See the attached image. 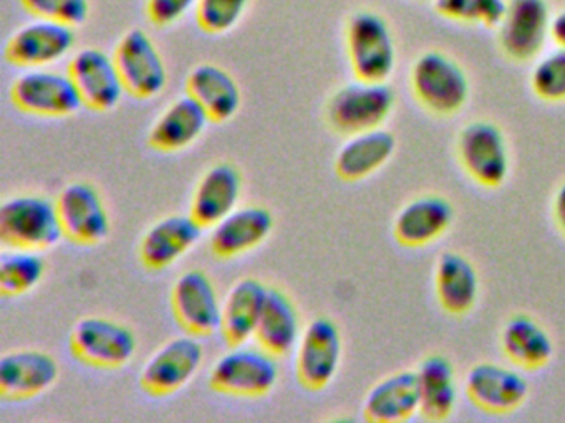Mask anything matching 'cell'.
Returning a JSON list of instances; mask_svg holds the SVG:
<instances>
[{"label": "cell", "mask_w": 565, "mask_h": 423, "mask_svg": "<svg viewBox=\"0 0 565 423\" xmlns=\"http://www.w3.org/2000/svg\"><path fill=\"white\" fill-rule=\"evenodd\" d=\"M68 346L78 362L114 370L130 362L137 352V337L125 324L108 317L88 316L75 323Z\"/></svg>", "instance_id": "obj_6"}, {"label": "cell", "mask_w": 565, "mask_h": 423, "mask_svg": "<svg viewBox=\"0 0 565 423\" xmlns=\"http://www.w3.org/2000/svg\"><path fill=\"white\" fill-rule=\"evenodd\" d=\"M171 311L181 329L191 336L210 337L221 330L223 303L203 270H190L171 290Z\"/></svg>", "instance_id": "obj_11"}, {"label": "cell", "mask_w": 565, "mask_h": 423, "mask_svg": "<svg viewBox=\"0 0 565 423\" xmlns=\"http://www.w3.org/2000/svg\"><path fill=\"white\" fill-rule=\"evenodd\" d=\"M554 217L558 227L565 234V182L554 195Z\"/></svg>", "instance_id": "obj_39"}, {"label": "cell", "mask_w": 565, "mask_h": 423, "mask_svg": "<svg viewBox=\"0 0 565 423\" xmlns=\"http://www.w3.org/2000/svg\"><path fill=\"white\" fill-rule=\"evenodd\" d=\"M22 6L38 19L77 26L87 20L88 0H21Z\"/></svg>", "instance_id": "obj_36"}, {"label": "cell", "mask_w": 565, "mask_h": 423, "mask_svg": "<svg viewBox=\"0 0 565 423\" xmlns=\"http://www.w3.org/2000/svg\"><path fill=\"white\" fill-rule=\"evenodd\" d=\"M247 3L249 0H198V25L211 35L230 32L243 19Z\"/></svg>", "instance_id": "obj_35"}, {"label": "cell", "mask_w": 565, "mask_h": 423, "mask_svg": "<svg viewBox=\"0 0 565 423\" xmlns=\"http://www.w3.org/2000/svg\"><path fill=\"white\" fill-rule=\"evenodd\" d=\"M396 96L388 83L360 82L340 88L327 106V119L340 134L382 128L395 108Z\"/></svg>", "instance_id": "obj_4"}, {"label": "cell", "mask_w": 565, "mask_h": 423, "mask_svg": "<svg viewBox=\"0 0 565 423\" xmlns=\"http://www.w3.org/2000/svg\"><path fill=\"white\" fill-rule=\"evenodd\" d=\"M458 158L469 177L484 187H498L511 167L508 141L491 121H472L459 132Z\"/></svg>", "instance_id": "obj_9"}, {"label": "cell", "mask_w": 565, "mask_h": 423, "mask_svg": "<svg viewBox=\"0 0 565 423\" xmlns=\"http://www.w3.org/2000/svg\"><path fill=\"white\" fill-rule=\"evenodd\" d=\"M186 95L203 106L211 122L227 121L241 106V91L236 79L217 65L196 66L188 75Z\"/></svg>", "instance_id": "obj_29"}, {"label": "cell", "mask_w": 565, "mask_h": 423, "mask_svg": "<svg viewBox=\"0 0 565 423\" xmlns=\"http://www.w3.org/2000/svg\"><path fill=\"white\" fill-rule=\"evenodd\" d=\"M74 45V26L39 19L14 32L6 43L4 55L18 68H44L64 58Z\"/></svg>", "instance_id": "obj_15"}, {"label": "cell", "mask_w": 565, "mask_h": 423, "mask_svg": "<svg viewBox=\"0 0 565 423\" xmlns=\"http://www.w3.org/2000/svg\"><path fill=\"white\" fill-rule=\"evenodd\" d=\"M342 359V334L329 317H317L296 347V376L307 392H320L335 379Z\"/></svg>", "instance_id": "obj_8"}, {"label": "cell", "mask_w": 565, "mask_h": 423, "mask_svg": "<svg viewBox=\"0 0 565 423\" xmlns=\"http://www.w3.org/2000/svg\"><path fill=\"white\" fill-rule=\"evenodd\" d=\"M196 3L198 0H148V19L158 26L173 25Z\"/></svg>", "instance_id": "obj_37"}, {"label": "cell", "mask_w": 565, "mask_h": 423, "mask_svg": "<svg viewBox=\"0 0 565 423\" xmlns=\"http://www.w3.org/2000/svg\"><path fill=\"white\" fill-rule=\"evenodd\" d=\"M501 347L508 359L522 369L545 366L554 352L547 330L527 314H515L502 327Z\"/></svg>", "instance_id": "obj_31"}, {"label": "cell", "mask_w": 565, "mask_h": 423, "mask_svg": "<svg viewBox=\"0 0 565 423\" xmlns=\"http://www.w3.org/2000/svg\"><path fill=\"white\" fill-rule=\"evenodd\" d=\"M419 389V413L425 419L445 420L458 403V380L448 357L431 354L425 357L416 370Z\"/></svg>", "instance_id": "obj_30"}, {"label": "cell", "mask_w": 565, "mask_h": 423, "mask_svg": "<svg viewBox=\"0 0 565 423\" xmlns=\"http://www.w3.org/2000/svg\"><path fill=\"white\" fill-rule=\"evenodd\" d=\"M436 13L451 22L498 29L508 12L505 0H431Z\"/></svg>", "instance_id": "obj_33"}, {"label": "cell", "mask_w": 565, "mask_h": 423, "mask_svg": "<svg viewBox=\"0 0 565 423\" xmlns=\"http://www.w3.org/2000/svg\"><path fill=\"white\" fill-rule=\"evenodd\" d=\"M531 86L535 96L544 101H565V48L557 46L535 62Z\"/></svg>", "instance_id": "obj_34"}, {"label": "cell", "mask_w": 565, "mask_h": 423, "mask_svg": "<svg viewBox=\"0 0 565 423\" xmlns=\"http://www.w3.org/2000/svg\"><path fill=\"white\" fill-rule=\"evenodd\" d=\"M435 290L446 313L452 316L469 313L479 294V276L475 264L456 251L443 253L436 263Z\"/></svg>", "instance_id": "obj_28"}, {"label": "cell", "mask_w": 565, "mask_h": 423, "mask_svg": "<svg viewBox=\"0 0 565 423\" xmlns=\"http://www.w3.org/2000/svg\"><path fill=\"white\" fill-rule=\"evenodd\" d=\"M274 228L269 208L259 205L236 208L211 231L210 248L221 260L246 254L267 240Z\"/></svg>", "instance_id": "obj_21"}, {"label": "cell", "mask_w": 565, "mask_h": 423, "mask_svg": "<svg viewBox=\"0 0 565 423\" xmlns=\"http://www.w3.org/2000/svg\"><path fill=\"white\" fill-rule=\"evenodd\" d=\"M455 208L441 195H422L403 205L393 224L396 240L405 247H423L438 240L451 227Z\"/></svg>", "instance_id": "obj_22"}, {"label": "cell", "mask_w": 565, "mask_h": 423, "mask_svg": "<svg viewBox=\"0 0 565 423\" xmlns=\"http://www.w3.org/2000/svg\"><path fill=\"white\" fill-rule=\"evenodd\" d=\"M279 379L277 359L266 350L231 347L214 364L210 387L223 395L259 399L276 387Z\"/></svg>", "instance_id": "obj_5"}, {"label": "cell", "mask_w": 565, "mask_h": 423, "mask_svg": "<svg viewBox=\"0 0 565 423\" xmlns=\"http://www.w3.org/2000/svg\"><path fill=\"white\" fill-rule=\"evenodd\" d=\"M419 412L416 370H399L376 382L366 393L363 416L369 422L399 423Z\"/></svg>", "instance_id": "obj_24"}, {"label": "cell", "mask_w": 565, "mask_h": 423, "mask_svg": "<svg viewBox=\"0 0 565 423\" xmlns=\"http://www.w3.org/2000/svg\"><path fill=\"white\" fill-rule=\"evenodd\" d=\"M269 288L257 278H243L234 283L223 303L221 336L230 347L254 339Z\"/></svg>", "instance_id": "obj_25"}, {"label": "cell", "mask_w": 565, "mask_h": 423, "mask_svg": "<svg viewBox=\"0 0 565 423\" xmlns=\"http://www.w3.org/2000/svg\"><path fill=\"white\" fill-rule=\"evenodd\" d=\"M44 258L39 251H4L0 257V293L6 297L22 296L34 290L45 274Z\"/></svg>", "instance_id": "obj_32"}, {"label": "cell", "mask_w": 565, "mask_h": 423, "mask_svg": "<svg viewBox=\"0 0 565 423\" xmlns=\"http://www.w3.org/2000/svg\"><path fill=\"white\" fill-rule=\"evenodd\" d=\"M210 116L203 106L191 98L181 96L171 102L148 132V145L157 152H178L190 148L203 134Z\"/></svg>", "instance_id": "obj_23"}, {"label": "cell", "mask_w": 565, "mask_h": 423, "mask_svg": "<svg viewBox=\"0 0 565 423\" xmlns=\"http://www.w3.org/2000/svg\"><path fill=\"white\" fill-rule=\"evenodd\" d=\"M68 75L92 111H110L127 93L114 56L98 48L81 50L68 63Z\"/></svg>", "instance_id": "obj_16"}, {"label": "cell", "mask_w": 565, "mask_h": 423, "mask_svg": "<svg viewBox=\"0 0 565 423\" xmlns=\"http://www.w3.org/2000/svg\"><path fill=\"white\" fill-rule=\"evenodd\" d=\"M254 340L276 359L289 356L300 340V317L294 301L279 288H269Z\"/></svg>", "instance_id": "obj_26"}, {"label": "cell", "mask_w": 565, "mask_h": 423, "mask_svg": "<svg viewBox=\"0 0 565 423\" xmlns=\"http://www.w3.org/2000/svg\"><path fill=\"white\" fill-rule=\"evenodd\" d=\"M395 149V135L382 128L349 135L337 152V175L347 182L370 177L392 159Z\"/></svg>", "instance_id": "obj_27"}, {"label": "cell", "mask_w": 565, "mask_h": 423, "mask_svg": "<svg viewBox=\"0 0 565 423\" xmlns=\"http://www.w3.org/2000/svg\"><path fill=\"white\" fill-rule=\"evenodd\" d=\"M204 228L188 215H171L157 221L141 238L138 254L150 271H161L177 263L200 241Z\"/></svg>", "instance_id": "obj_20"}, {"label": "cell", "mask_w": 565, "mask_h": 423, "mask_svg": "<svg viewBox=\"0 0 565 423\" xmlns=\"http://www.w3.org/2000/svg\"><path fill=\"white\" fill-rule=\"evenodd\" d=\"M55 204L64 237L72 243L95 247L110 234L107 207L94 185L87 182L68 184Z\"/></svg>", "instance_id": "obj_14"}, {"label": "cell", "mask_w": 565, "mask_h": 423, "mask_svg": "<svg viewBox=\"0 0 565 423\" xmlns=\"http://www.w3.org/2000/svg\"><path fill=\"white\" fill-rule=\"evenodd\" d=\"M465 386L469 400L489 413L514 412L529 393L527 380L521 372L495 362L472 366Z\"/></svg>", "instance_id": "obj_18"}, {"label": "cell", "mask_w": 565, "mask_h": 423, "mask_svg": "<svg viewBox=\"0 0 565 423\" xmlns=\"http://www.w3.org/2000/svg\"><path fill=\"white\" fill-rule=\"evenodd\" d=\"M115 63L125 91L137 99H150L163 91L168 82L167 66L147 32L130 30L115 48Z\"/></svg>", "instance_id": "obj_12"}, {"label": "cell", "mask_w": 565, "mask_h": 423, "mask_svg": "<svg viewBox=\"0 0 565 423\" xmlns=\"http://www.w3.org/2000/svg\"><path fill=\"white\" fill-rule=\"evenodd\" d=\"M409 83L415 98L435 115H455L469 98V79L462 66L436 50L416 58Z\"/></svg>", "instance_id": "obj_3"}, {"label": "cell", "mask_w": 565, "mask_h": 423, "mask_svg": "<svg viewBox=\"0 0 565 423\" xmlns=\"http://www.w3.org/2000/svg\"><path fill=\"white\" fill-rule=\"evenodd\" d=\"M15 108L39 118H68L84 106L71 75L32 68L22 73L11 88Z\"/></svg>", "instance_id": "obj_7"}, {"label": "cell", "mask_w": 565, "mask_h": 423, "mask_svg": "<svg viewBox=\"0 0 565 423\" xmlns=\"http://www.w3.org/2000/svg\"><path fill=\"white\" fill-rule=\"evenodd\" d=\"M551 23L547 0H509L498 26L502 52L515 62L534 59L551 39Z\"/></svg>", "instance_id": "obj_13"}, {"label": "cell", "mask_w": 565, "mask_h": 423, "mask_svg": "<svg viewBox=\"0 0 565 423\" xmlns=\"http://www.w3.org/2000/svg\"><path fill=\"white\" fill-rule=\"evenodd\" d=\"M61 367L45 350H12L0 359V395L9 402L34 399L57 382Z\"/></svg>", "instance_id": "obj_17"}, {"label": "cell", "mask_w": 565, "mask_h": 423, "mask_svg": "<svg viewBox=\"0 0 565 423\" xmlns=\"http://www.w3.org/2000/svg\"><path fill=\"white\" fill-rule=\"evenodd\" d=\"M243 192V175L236 165L220 162L204 172L191 197L190 215L203 228H213L236 210Z\"/></svg>", "instance_id": "obj_19"}, {"label": "cell", "mask_w": 565, "mask_h": 423, "mask_svg": "<svg viewBox=\"0 0 565 423\" xmlns=\"http://www.w3.org/2000/svg\"><path fill=\"white\" fill-rule=\"evenodd\" d=\"M551 39L555 45L565 48V9L552 15Z\"/></svg>", "instance_id": "obj_38"}, {"label": "cell", "mask_w": 565, "mask_h": 423, "mask_svg": "<svg viewBox=\"0 0 565 423\" xmlns=\"http://www.w3.org/2000/svg\"><path fill=\"white\" fill-rule=\"evenodd\" d=\"M64 238L57 204L42 195H19L0 208V240L14 250L44 251Z\"/></svg>", "instance_id": "obj_1"}, {"label": "cell", "mask_w": 565, "mask_h": 423, "mask_svg": "<svg viewBox=\"0 0 565 423\" xmlns=\"http://www.w3.org/2000/svg\"><path fill=\"white\" fill-rule=\"evenodd\" d=\"M347 52L353 75L360 82L383 83L395 72V40L380 13L362 10L350 17Z\"/></svg>", "instance_id": "obj_2"}, {"label": "cell", "mask_w": 565, "mask_h": 423, "mask_svg": "<svg viewBox=\"0 0 565 423\" xmlns=\"http://www.w3.org/2000/svg\"><path fill=\"white\" fill-rule=\"evenodd\" d=\"M204 349L196 336H181L164 343L145 362L140 387L151 397H168L183 389L200 370Z\"/></svg>", "instance_id": "obj_10"}]
</instances>
